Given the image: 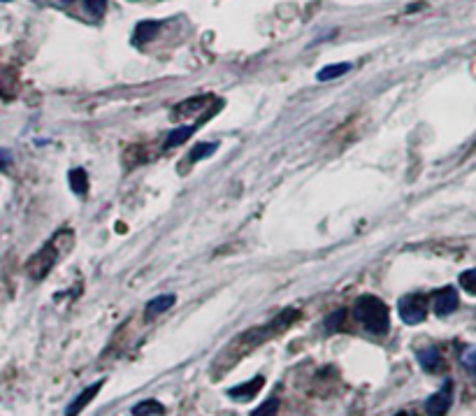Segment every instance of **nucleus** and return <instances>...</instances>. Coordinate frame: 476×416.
<instances>
[{
  "label": "nucleus",
  "instance_id": "6",
  "mask_svg": "<svg viewBox=\"0 0 476 416\" xmlns=\"http://www.w3.org/2000/svg\"><path fill=\"white\" fill-rule=\"evenodd\" d=\"M217 105L212 96H195L184 100L174 107V117H195V114H209V107Z\"/></svg>",
  "mask_w": 476,
  "mask_h": 416
},
{
  "label": "nucleus",
  "instance_id": "23",
  "mask_svg": "<svg viewBox=\"0 0 476 416\" xmlns=\"http://www.w3.org/2000/svg\"><path fill=\"white\" fill-rule=\"evenodd\" d=\"M65 3H72V0H65Z\"/></svg>",
  "mask_w": 476,
  "mask_h": 416
},
{
  "label": "nucleus",
  "instance_id": "21",
  "mask_svg": "<svg viewBox=\"0 0 476 416\" xmlns=\"http://www.w3.org/2000/svg\"><path fill=\"white\" fill-rule=\"evenodd\" d=\"M7 163H9V154L5 149H0V168H5Z\"/></svg>",
  "mask_w": 476,
  "mask_h": 416
},
{
  "label": "nucleus",
  "instance_id": "16",
  "mask_svg": "<svg viewBox=\"0 0 476 416\" xmlns=\"http://www.w3.org/2000/svg\"><path fill=\"white\" fill-rule=\"evenodd\" d=\"M460 363H462V367L467 370V372L476 379V347H470V349L462 351Z\"/></svg>",
  "mask_w": 476,
  "mask_h": 416
},
{
  "label": "nucleus",
  "instance_id": "1",
  "mask_svg": "<svg viewBox=\"0 0 476 416\" xmlns=\"http://www.w3.org/2000/svg\"><path fill=\"white\" fill-rule=\"evenodd\" d=\"M353 317H356L372 335H386L390 328L388 307L377 295H362V298H358L356 307H353Z\"/></svg>",
  "mask_w": 476,
  "mask_h": 416
},
{
  "label": "nucleus",
  "instance_id": "7",
  "mask_svg": "<svg viewBox=\"0 0 476 416\" xmlns=\"http://www.w3.org/2000/svg\"><path fill=\"white\" fill-rule=\"evenodd\" d=\"M263 386H265V377L258 375V377L249 379V382H244V384L228 388V397H232V400H237V402H249V400H254L260 391H263Z\"/></svg>",
  "mask_w": 476,
  "mask_h": 416
},
{
  "label": "nucleus",
  "instance_id": "17",
  "mask_svg": "<svg viewBox=\"0 0 476 416\" xmlns=\"http://www.w3.org/2000/svg\"><path fill=\"white\" fill-rule=\"evenodd\" d=\"M107 3H109V0H84V7H86V12L91 16L100 19V16L107 12Z\"/></svg>",
  "mask_w": 476,
  "mask_h": 416
},
{
  "label": "nucleus",
  "instance_id": "4",
  "mask_svg": "<svg viewBox=\"0 0 476 416\" xmlns=\"http://www.w3.org/2000/svg\"><path fill=\"white\" fill-rule=\"evenodd\" d=\"M453 405V382L446 379L442 384V388L437 393H432L425 400V414L427 416H446Z\"/></svg>",
  "mask_w": 476,
  "mask_h": 416
},
{
  "label": "nucleus",
  "instance_id": "12",
  "mask_svg": "<svg viewBox=\"0 0 476 416\" xmlns=\"http://www.w3.org/2000/svg\"><path fill=\"white\" fill-rule=\"evenodd\" d=\"M68 182H70V189L77 193V196H84V193L89 191V177H86V172H84L81 168L70 170Z\"/></svg>",
  "mask_w": 476,
  "mask_h": 416
},
{
  "label": "nucleus",
  "instance_id": "2",
  "mask_svg": "<svg viewBox=\"0 0 476 416\" xmlns=\"http://www.w3.org/2000/svg\"><path fill=\"white\" fill-rule=\"evenodd\" d=\"M397 312H400V319H402L407 326H416V323L425 321L427 317V298L421 293L402 295L397 302Z\"/></svg>",
  "mask_w": 476,
  "mask_h": 416
},
{
  "label": "nucleus",
  "instance_id": "9",
  "mask_svg": "<svg viewBox=\"0 0 476 416\" xmlns=\"http://www.w3.org/2000/svg\"><path fill=\"white\" fill-rule=\"evenodd\" d=\"M418 363H421V367L425 370V372H440V370L444 367V358H442V351L437 347H427L423 351H418Z\"/></svg>",
  "mask_w": 476,
  "mask_h": 416
},
{
  "label": "nucleus",
  "instance_id": "13",
  "mask_svg": "<svg viewBox=\"0 0 476 416\" xmlns=\"http://www.w3.org/2000/svg\"><path fill=\"white\" fill-rule=\"evenodd\" d=\"M135 416H165V407L158 400H144L133 407Z\"/></svg>",
  "mask_w": 476,
  "mask_h": 416
},
{
  "label": "nucleus",
  "instance_id": "20",
  "mask_svg": "<svg viewBox=\"0 0 476 416\" xmlns=\"http://www.w3.org/2000/svg\"><path fill=\"white\" fill-rule=\"evenodd\" d=\"M214 152H217V144H214V142H204V144H198V147H195V149L191 152L189 159L195 163V161H200V159H207V156H212Z\"/></svg>",
  "mask_w": 476,
  "mask_h": 416
},
{
  "label": "nucleus",
  "instance_id": "8",
  "mask_svg": "<svg viewBox=\"0 0 476 416\" xmlns=\"http://www.w3.org/2000/svg\"><path fill=\"white\" fill-rule=\"evenodd\" d=\"M102 384H105V382H102V379H100V382H96V384H91V386L84 388V391H81L77 397H74V400H72L70 405H68V410H65V416H79L84 410H86V405L93 402V397L98 395V391L102 388Z\"/></svg>",
  "mask_w": 476,
  "mask_h": 416
},
{
  "label": "nucleus",
  "instance_id": "18",
  "mask_svg": "<svg viewBox=\"0 0 476 416\" xmlns=\"http://www.w3.org/2000/svg\"><path fill=\"white\" fill-rule=\"evenodd\" d=\"M460 286L465 291H467L470 295H476V267H472V270H465L460 274Z\"/></svg>",
  "mask_w": 476,
  "mask_h": 416
},
{
  "label": "nucleus",
  "instance_id": "5",
  "mask_svg": "<svg viewBox=\"0 0 476 416\" xmlns=\"http://www.w3.org/2000/svg\"><path fill=\"white\" fill-rule=\"evenodd\" d=\"M458 304H460V298L453 286H444V289H440L432 295V307L437 317H449V314L458 309Z\"/></svg>",
  "mask_w": 476,
  "mask_h": 416
},
{
  "label": "nucleus",
  "instance_id": "15",
  "mask_svg": "<svg viewBox=\"0 0 476 416\" xmlns=\"http://www.w3.org/2000/svg\"><path fill=\"white\" fill-rule=\"evenodd\" d=\"M193 131H195V126H182V128H177V131H172L170 135H167L165 147L170 149V147H177V144L186 142V140H189V137L193 135Z\"/></svg>",
  "mask_w": 476,
  "mask_h": 416
},
{
  "label": "nucleus",
  "instance_id": "3",
  "mask_svg": "<svg viewBox=\"0 0 476 416\" xmlns=\"http://www.w3.org/2000/svg\"><path fill=\"white\" fill-rule=\"evenodd\" d=\"M56 258H59V249H56V239H54V242L44 244L40 252L28 261V274H31L33 279H44L54 267Z\"/></svg>",
  "mask_w": 476,
  "mask_h": 416
},
{
  "label": "nucleus",
  "instance_id": "11",
  "mask_svg": "<svg viewBox=\"0 0 476 416\" xmlns=\"http://www.w3.org/2000/svg\"><path fill=\"white\" fill-rule=\"evenodd\" d=\"M174 295L172 293H165V295H158V298H154V300H149L147 302V307H144V314L149 319L152 317H158V314H163V312H167L174 304Z\"/></svg>",
  "mask_w": 476,
  "mask_h": 416
},
{
  "label": "nucleus",
  "instance_id": "19",
  "mask_svg": "<svg viewBox=\"0 0 476 416\" xmlns=\"http://www.w3.org/2000/svg\"><path fill=\"white\" fill-rule=\"evenodd\" d=\"M279 410V400L277 397H269L260 407H256V412H251V416H277Z\"/></svg>",
  "mask_w": 476,
  "mask_h": 416
},
{
  "label": "nucleus",
  "instance_id": "14",
  "mask_svg": "<svg viewBox=\"0 0 476 416\" xmlns=\"http://www.w3.org/2000/svg\"><path fill=\"white\" fill-rule=\"evenodd\" d=\"M351 70V63H332V66H325L323 70H319L316 79L319 81H328V79H337L342 75H347Z\"/></svg>",
  "mask_w": 476,
  "mask_h": 416
},
{
  "label": "nucleus",
  "instance_id": "22",
  "mask_svg": "<svg viewBox=\"0 0 476 416\" xmlns=\"http://www.w3.org/2000/svg\"><path fill=\"white\" fill-rule=\"evenodd\" d=\"M395 416H412V414H409V412H397Z\"/></svg>",
  "mask_w": 476,
  "mask_h": 416
},
{
  "label": "nucleus",
  "instance_id": "10",
  "mask_svg": "<svg viewBox=\"0 0 476 416\" xmlns=\"http://www.w3.org/2000/svg\"><path fill=\"white\" fill-rule=\"evenodd\" d=\"M158 31H161V21H154V19L142 21V24H137V26H135L133 40H135V44H147V42L156 40Z\"/></svg>",
  "mask_w": 476,
  "mask_h": 416
}]
</instances>
